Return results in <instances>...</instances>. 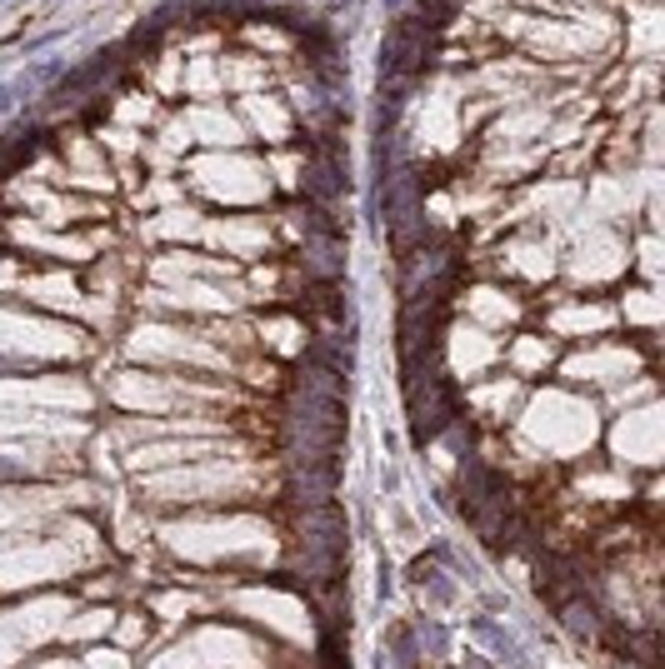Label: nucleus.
<instances>
[{"label": "nucleus", "instance_id": "obj_1", "mask_svg": "<svg viewBox=\"0 0 665 669\" xmlns=\"http://www.w3.org/2000/svg\"><path fill=\"white\" fill-rule=\"evenodd\" d=\"M465 629H471V635H475V639H481V645H485V659H491V665H511V669H525V645H521V639H515L511 629H505V625H501V619H495V615H475V619H471V625H465Z\"/></svg>", "mask_w": 665, "mask_h": 669}, {"label": "nucleus", "instance_id": "obj_2", "mask_svg": "<svg viewBox=\"0 0 665 669\" xmlns=\"http://www.w3.org/2000/svg\"><path fill=\"white\" fill-rule=\"evenodd\" d=\"M381 669H425V655H421V645H415L411 619H395V625L385 629Z\"/></svg>", "mask_w": 665, "mask_h": 669}, {"label": "nucleus", "instance_id": "obj_3", "mask_svg": "<svg viewBox=\"0 0 665 669\" xmlns=\"http://www.w3.org/2000/svg\"><path fill=\"white\" fill-rule=\"evenodd\" d=\"M411 629H415V645H421V655H425V659L451 655V625H445L441 615H415V619H411Z\"/></svg>", "mask_w": 665, "mask_h": 669}, {"label": "nucleus", "instance_id": "obj_4", "mask_svg": "<svg viewBox=\"0 0 665 669\" xmlns=\"http://www.w3.org/2000/svg\"><path fill=\"white\" fill-rule=\"evenodd\" d=\"M455 669H501V665H491V659H485L481 649H465V659H461Z\"/></svg>", "mask_w": 665, "mask_h": 669}, {"label": "nucleus", "instance_id": "obj_5", "mask_svg": "<svg viewBox=\"0 0 665 669\" xmlns=\"http://www.w3.org/2000/svg\"><path fill=\"white\" fill-rule=\"evenodd\" d=\"M435 669H451V665H435Z\"/></svg>", "mask_w": 665, "mask_h": 669}]
</instances>
